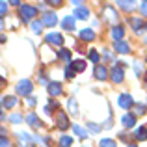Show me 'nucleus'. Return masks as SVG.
Wrapping results in <instances>:
<instances>
[{"label": "nucleus", "mask_w": 147, "mask_h": 147, "mask_svg": "<svg viewBox=\"0 0 147 147\" xmlns=\"http://www.w3.org/2000/svg\"><path fill=\"white\" fill-rule=\"evenodd\" d=\"M127 147H138V145H134V144H130V145H127Z\"/></svg>", "instance_id": "45"}, {"label": "nucleus", "mask_w": 147, "mask_h": 147, "mask_svg": "<svg viewBox=\"0 0 147 147\" xmlns=\"http://www.w3.org/2000/svg\"><path fill=\"white\" fill-rule=\"evenodd\" d=\"M110 80L114 84H121L125 80V69H123V63H115L114 67L110 69Z\"/></svg>", "instance_id": "3"}, {"label": "nucleus", "mask_w": 147, "mask_h": 147, "mask_svg": "<svg viewBox=\"0 0 147 147\" xmlns=\"http://www.w3.org/2000/svg\"><path fill=\"white\" fill-rule=\"evenodd\" d=\"M71 67L75 69V73H82L86 69V60H73Z\"/></svg>", "instance_id": "24"}, {"label": "nucleus", "mask_w": 147, "mask_h": 147, "mask_svg": "<svg viewBox=\"0 0 147 147\" xmlns=\"http://www.w3.org/2000/svg\"><path fill=\"white\" fill-rule=\"evenodd\" d=\"M43 144L45 145H50V144H52V140H50V138H43Z\"/></svg>", "instance_id": "43"}, {"label": "nucleus", "mask_w": 147, "mask_h": 147, "mask_svg": "<svg viewBox=\"0 0 147 147\" xmlns=\"http://www.w3.org/2000/svg\"><path fill=\"white\" fill-rule=\"evenodd\" d=\"M145 88H147V75H145Z\"/></svg>", "instance_id": "46"}, {"label": "nucleus", "mask_w": 147, "mask_h": 147, "mask_svg": "<svg viewBox=\"0 0 147 147\" xmlns=\"http://www.w3.org/2000/svg\"><path fill=\"white\" fill-rule=\"evenodd\" d=\"M15 104H17V97H15V95H6V97L2 99V108L4 110H9V108H13Z\"/></svg>", "instance_id": "21"}, {"label": "nucleus", "mask_w": 147, "mask_h": 147, "mask_svg": "<svg viewBox=\"0 0 147 147\" xmlns=\"http://www.w3.org/2000/svg\"><path fill=\"white\" fill-rule=\"evenodd\" d=\"M50 6H61V0H50Z\"/></svg>", "instance_id": "42"}, {"label": "nucleus", "mask_w": 147, "mask_h": 147, "mask_svg": "<svg viewBox=\"0 0 147 147\" xmlns=\"http://www.w3.org/2000/svg\"><path fill=\"white\" fill-rule=\"evenodd\" d=\"M73 132H75L76 136H80L82 140H86V138H88L86 129H84V127H80V125H73Z\"/></svg>", "instance_id": "27"}, {"label": "nucleus", "mask_w": 147, "mask_h": 147, "mask_svg": "<svg viewBox=\"0 0 147 147\" xmlns=\"http://www.w3.org/2000/svg\"><path fill=\"white\" fill-rule=\"evenodd\" d=\"M73 4H75V19L86 21V19L90 17V9H88L82 2H73Z\"/></svg>", "instance_id": "7"}, {"label": "nucleus", "mask_w": 147, "mask_h": 147, "mask_svg": "<svg viewBox=\"0 0 147 147\" xmlns=\"http://www.w3.org/2000/svg\"><path fill=\"white\" fill-rule=\"evenodd\" d=\"M17 138H19V142H22V144H32V142H36V138L30 136V134H26V132H17Z\"/></svg>", "instance_id": "26"}, {"label": "nucleus", "mask_w": 147, "mask_h": 147, "mask_svg": "<svg viewBox=\"0 0 147 147\" xmlns=\"http://www.w3.org/2000/svg\"><path fill=\"white\" fill-rule=\"evenodd\" d=\"M134 112H132V114L134 115H144L145 114V112H147V108H145V104H142V102H138V104H134Z\"/></svg>", "instance_id": "31"}, {"label": "nucleus", "mask_w": 147, "mask_h": 147, "mask_svg": "<svg viewBox=\"0 0 147 147\" xmlns=\"http://www.w3.org/2000/svg\"><path fill=\"white\" fill-rule=\"evenodd\" d=\"M7 6H9V2H6V0H4V2H0V13H2V17L6 15V11H7Z\"/></svg>", "instance_id": "37"}, {"label": "nucleus", "mask_w": 147, "mask_h": 147, "mask_svg": "<svg viewBox=\"0 0 147 147\" xmlns=\"http://www.w3.org/2000/svg\"><path fill=\"white\" fill-rule=\"evenodd\" d=\"M76 26V19L75 17H65L63 21H61V28L65 30V32H73Z\"/></svg>", "instance_id": "18"}, {"label": "nucleus", "mask_w": 147, "mask_h": 147, "mask_svg": "<svg viewBox=\"0 0 147 147\" xmlns=\"http://www.w3.org/2000/svg\"><path fill=\"white\" fill-rule=\"evenodd\" d=\"M26 123H28L32 129H41V127H43V123H41L39 117H37L36 112H30V114L26 115Z\"/></svg>", "instance_id": "16"}, {"label": "nucleus", "mask_w": 147, "mask_h": 147, "mask_svg": "<svg viewBox=\"0 0 147 147\" xmlns=\"http://www.w3.org/2000/svg\"><path fill=\"white\" fill-rule=\"evenodd\" d=\"M45 41H47L49 45H56V47H60L61 43H63V36L58 32H49L47 36H45Z\"/></svg>", "instance_id": "11"}, {"label": "nucleus", "mask_w": 147, "mask_h": 147, "mask_svg": "<svg viewBox=\"0 0 147 147\" xmlns=\"http://www.w3.org/2000/svg\"><path fill=\"white\" fill-rule=\"evenodd\" d=\"M114 50L119 54H129L130 52V45L127 43V41H117V43H114Z\"/></svg>", "instance_id": "19"}, {"label": "nucleus", "mask_w": 147, "mask_h": 147, "mask_svg": "<svg viewBox=\"0 0 147 147\" xmlns=\"http://www.w3.org/2000/svg\"><path fill=\"white\" fill-rule=\"evenodd\" d=\"M84 147H88V145H84Z\"/></svg>", "instance_id": "49"}, {"label": "nucleus", "mask_w": 147, "mask_h": 147, "mask_svg": "<svg viewBox=\"0 0 147 147\" xmlns=\"http://www.w3.org/2000/svg\"><path fill=\"white\" fill-rule=\"evenodd\" d=\"M78 37H80V41H86V43H90V41L95 39V32H93L91 28H84V30H80V32H78Z\"/></svg>", "instance_id": "17"}, {"label": "nucleus", "mask_w": 147, "mask_h": 147, "mask_svg": "<svg viewBox=\"0 0 147 147\" xmlns=\"http://www.w3.org/2000/svg\"><path fill=\"white\" fill-rule=\"evenodd\" d=\"M104 17H106L108 21H110L112 24H114V26H117V24H119V22H117V21H119L117 11H115L112 6H104Z\"/></svg>", "instance_id": "13"}, {"label": "nucleus", "mask_w": 147, "mask_h": 147, "mask_svg": "<svg viewBox=\"0 0 147 147\" xmlns=\"http://www.w3.org/2000/svg\"><path fill=\"white\" fill-rule=\"evenodd\" d=\"M30 28H32V32L36 34V36H39V34L43 32V22L41 21H32L30 22Z\"/></svg>", "instance_id": "25"}, {"label": "nucleus", "mask_w": 147, "mask_h": 147, "mask_svg": "<svg viewBox=\"0 0 147 147\" xmlns=\"http://www.w3.org/2000/svg\"><path fill=\"white\" fill-rule=\"evenodd\" d=\"M67 114H71V115L78 114V102H76V97H69V100H67Z\"/></svg>", "instance_id": "22"}, {"label": "nucleus", "mask_w": 147, "mask_h": 147, "mask_svg": "<svg viewBox=\"0 0 147 147\" xmlns=\"http://www.w3.org/2000/svg\"><path fill=\"white\" fill-rule=\"evenodd\" d=\"M115 6H117L121 11H127V13H130V11H134L136 7H140V4L134 2V0H117V2H115Z\"/></svg>", "instance_id": "8"}, {"label": "nucleus", "mask_w": 147, "mask_h": 147, "mask_svg": "<svg viewBox=\"0 0 147 147\" xmlns=\"http://www.w3.org/2000/svg\"><path fill=\"white\" fill-rule=\"evenodd\" d=\"M60 147H71L73 145V138L71 136H67V134H63V136H60Z\"/></svg>", "instance_id": "28"}, {"label": "nucleus", "mask_w": 147, "mask_h": 147, "mask_svg": "<svg viewBox=\"0 0 147 147\" xmlns=\"http://www.w3.org/2000/svg\"><path fill=\"white\" fill-rule=\"evenodd\" d=\"M132 69H134V75H136V76H142V75H144V63H142L140 60H136L132 63Z\"/></svg>", "instance_id": "29"}, {"label": "nucleus", "mask_w": 147, "mask_h": 147, "mask_svg": "<svg viewBox=\"0 0 147 147\" xmlns=\"http://www.w3.org/2000/svg\"><path fill=\"white\" fill-rule=\"evenodd\" d=\"M9 4H11V6H19V7H21V2H17V0H11Z\"/></svg>", "instance_id": "44"}, {"label": "nucleus", "mask_w": 147, "mask_h": 147, "mask_svg": "<svg viewBox=\"0 0 147 147\" xmlns=\"http://www.w3.org/2000/svg\"><path fill=\"white\" fill-rule=\"evenodd\" d=\"M110 37L114 39V43H117V41H123V37H125V26H123V24L112 26V28H110Z\"/></svg>", "instance_id": "10"}, {"label": "nucleus", "mask_w": 147, "mask_h": 147, "mask_svg": "<svg viewBox=\"0 0 147 147\" xmlns=\"http://www.w3.org/2000/svg\"><path fill=\"white\" fill-rule=\"evenodd\" d=\"M39 84H41V86H49V78H47V76H45V73L43 71H39Z\"/></svg>", "instance_id": "36"}, {"label": "nucleus", "mask_w": 147, "mask_h": 147, "mask_svg": "<svg viewBox=\"0 0 147 147\" xmlns=\"http://www.w3.org/2000/svg\"><path fill=\"white\" fill-rule=\"evenodd\" d=\"M134 138H136V140H140V142H145L147 140V127L142 125L140 129L134 130Z\"/></svg>", "instance_id": "23"}, {"label": "nucleus", "mask_w": 147, "mask_h": 147, "mask_svg": "<svg viewBox=\"0 0 147 147\" xmlns=\"http://www.w3.org/2000/svg\"><path fill=\"white\" fill-rule=\"evenodd\" d=\"M56 125H58L60 130H65V129H69V127H73L71 123H69V115H67L65 110H60L56 114Z\"/></svg>", "instance_id": "4"}, {"label": "nucleus", "mask_w": 147, "mask_h": 147, "mask_svg": "<svg viewBox=\"0 0 147 147\" xmlns=\"http://www.w3.org/2000/svg\"><path fill=\"white\" fill-rule=\"evenodd\" d=\"M145 32H147V22H145Z\"/></svg>", "instance_id": "47"}, {"label": "nucleus", "mask_w": 147, "mask_h": 147, "mask_svg": "<svg viewBox=\"0 0 147 147\" xmlns=\"http://www.w3.org/2000/svg\"><path fill=\"white\" fill-rule=\"evenodd\" d=\"M9 121L13 123V125H17V123H21V121H22V115L19 114V112H15V114H11V115H9Z\"/></svg>", "instance_id": "35"}, {"label": "nucleus", "mask_w": 147, "mask_h": 147, "mask_svg": "<svg viewBox=\"0 0 147 147\" xmlns=\"http://www.w3.org/2000/svg\"><path fill=\"white\" fill-rule=\"evenodd\" d=\"M102 56H104V60H106V61H114V54H112L110 50H104Z\"/></svg>", "instance_id": "38"}, {"label": "nucleus", "mask_w": 147, "mask_h": 147, "mask_svg": "<svg viewBox=\"0 0 147 147\" xmlns=\"http://www.w3.org/2000/svg\"><path fill=\"white\" fill-rule=\"evenodd\" d=\"M37 15V7L36 6H30V4H21L19 7V17H21L22 22H30L34 17Z\"/></svg>", "instance_id": "1"}, {"label": "nucleus", "mask_w": 147, "mask_h": 147, "mask_svg": "<svg viewBox=\"0 0 147 147\" xmlns=\"http://www.w3.org/2000/svg\"><path fill=\"white\" fill-rule=\"evenodd\" d=\"M99 147H117V145H115V142L110 140V138H102V140L99 142Z\"/></svg>", "instance_id": "33"}, {"label": "nucleus", "mask_w": 147, "mask_h": 147, "mask_svg": "<svg viewBox=\"0 0 147 147\" xmlns=\"http://www.w3.org/2000/svg\"><path fill=\"white\" fill-rule=\"evenodd\" d=\"M145 43H147V36H145Z\"/></svg>", "instance_id": "48"}, {"label": "nucleus", "mask_w": 147, "mask_h": 147, "mask_svg": "<svg viewBox=\"0 0 147 147\" xmlns=\"http://www.w3.org/2000/svg\"><path fill=\"white\" fill-rule=\"evenodd\" d=\"M88 58H90L91 61H93L95 65H99V60H100V54L97 52L95 49H90V52H88Z\"/></svg>", "instance_id": "30"}, {"label": "nucleus", "mask_w": 147, "mask_h": 147, "mask_svg": "<svg viewBox=\"0 0 147 147\" xmlns=\"http://www.w3.org/2000/svg\"><path fill=\"white\" fill-rule=\"evenodd\" d=\"M88 130H90L91 134H99L100 130H102V127L97 125V123H88Z\"/></svg>", "instance_id": "34"}, {"label": "nucleus", "mask_w": 147, "mask_h": 147, "mask_svg": "<svg viewBox=\"0 0 147 147\" xmlns=\"http://www.w3.org/2000/svg\"><path fill=\"white\" fill-rule=\"evenodd\" d=\"M93 76H95V80L104 82V80H108V76H110V71H108L106 65L99 63V65H95V69H93Z\"/></svg>", "instance_id": "5"}, {"label": "nucleus", "mask_w": 147, "mask_h": 147, "mask_svg": "<svg viewBox=\"0 0 147 147\" xmlns=\"http://www.w3.org/2000/svg\"><path fill=\"white\" fill-rule=\"evenodd\" d=\"M140 13L147 17V0H145V2H140Z\"/></svg>", "instance_id": "39"}, {"label": "nucleus", "mask_w": 147, "mask_h": 147, "mask_svg": "<svg viewBox=\"0 0 147 147\" xmlns=\"http://www.w3.org/2000/svg\"><path fill=\"white\" fill-rule=\"evenodd\" d=\"M15 90H17V95L28 99L30 95H32V91H34V84H32L30 78H21L17 82V88H15Z\"/></svg>", "instance_id": "2"}, {"label": "nucleus", "mask_w": 147, "mask_h": 147, "mask_svg": "<svg viewBox=\"0 0 147 147\" xmlns=\"http://www.w3.org/2000/svg\"><path fill=\"white\" fill-rule=\"evenodd\" d=\"M36 102H37V99H36V97H32V95L26 99V104H28V106H36Z\"/></svg>", "instance_id": "40"}, {"label": "nucleus", "mask_w": 147, "mask_h": 147, "mask_svg": "<svg viewBox=\"0 0 147 147\" xmlns=\"http://www.w3.org/2000/svg\"><path fill=\"white\" fill-rule=\"evenodd\" d=\"M41 22H43V26H54L58 22V17L54 11H45L43 17H41Z\"/></svg>", "instance_id": "14"}, {"label": "nucleus", "mask_w": 147, "mask_h": 147, "mask_svg": "<svg viewBox=\"0 0 147 147\" xmlns=\"http://www.w3.org/2000/svg\"><path fill=\"white\" fill-rule=\"evenodd\" d=\"M117 104L123 108V110H130V108L134 106L132 95H130V93H121V95H119V99H117Z\"/></svg>", "instance_id": "9"}, {"label": "nucleus", "mask_w": 147, "mask_h": 147, "mask_svg": "<svg viewBox=\"0 0 147 147\" xmlns=\"http://www.w3.org/2000/svg\"><path fill=\"white\" fill-rule=\"evenodd\" d=\"M0 147H9V140H7V136H2V140H0Z\"/></svg>", "instance_id": "41"}, {"label": "nucleus", "mask_w": 147, "mask_h": 147, "mask_svg": "<svg viewBox=\"0 0 147 147\" xmlns=\"http://www.w3.org/2000/svg\"><path fill=\"white\" fill-rule=\"evenodd\" d=\"M121 125L125 127V129H134V125H136V115L130 114V112H125V114L121 115Z\"/></svg>", "instance_id": "12"}, {"label": "nucleus", "mask_w": 147, "mask_h": 147, "mask_svg": "<svg viewBox=\"0 0 147 147\" xmlns=\"http://www.w3.org/2000/svg\"><path fill=\"white\" fill-rule=\"evenodd\" d=\"M63 75H65V78H67V80H71V78H75V75H76V73H75V69H73L71 65H65Z\"/></svg>", "instance_id": "32"}, {"label": "nucleus", "mask_w": 147, "mask_h": 147, "mask_svg": "<svg viewBox=\"0 0 147 147\" xmlns=\"http://www.w3.org/2000/svg\"><path fill=\"white\" fill-rule=\"evenodd\" d=\"M58 58H60L61 61H65V65H71L73 60H71V50L69 49H60L58 50Z\"/></svg>", "instance_id": "20"}, {"label": "nucleus", "mask_w": 147, "mask_h": 147, "mask_svg": "<svg viewBox=\"0 0 147 147\" xmlns=\"http://www.w3.org/2000/svg\"><path fill=\"white\" fill-rule=\"evenodd\" d=\"M47 91L50 97H60L63 93V86H61L60 80H50V84L47 86Z\"/></svg>", "instance_id": "6"}, {"label": "nucleus", "mask_w": 147, "mask_h": 147, "mask_svg": "<svg viewBox=\"0 0 147 147\" xmlns=\"http://www.w3.org/2000/svg\"><path fill=\"white\" fill-rule=\"evenodd\" d=\"M129 26L134 30V34H142L144 30V21L140 17H129Z\"/></svg>", "instance_id": "15"}]
</instances>
